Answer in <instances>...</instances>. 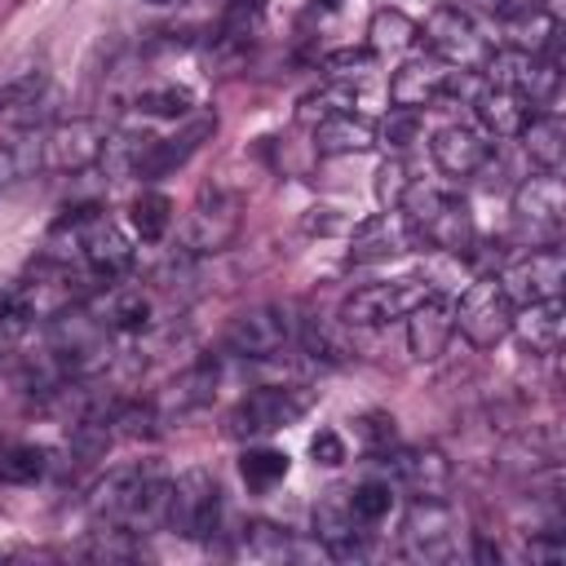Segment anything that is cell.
Instances as JSON below:
<instances>
[{
	"label": "cell",
	"mask_w": 566,
	"mask_h": 566,
	"mask_svg": "<svg viewBox=\"0 0 566 566\" xmlns=\"http://www.w3.org/2000/svg\"><path fill=\"white\" fill-rule=\"evenodd\" d=\"M53 234H66L71 239L75 265L97 287H111V283H119L133 270V243H128V234L102 208H66V217L53 226Z\"/></svg>",
	"instance_id": "1"
},
{
	"label": "cell",
	"mask_w": 566,
	"mask_h": 566,
	"mask_svg": "<svg viewBox=\"0 0 566 566\" xmlns=\"http://www.w3.org/2000/svg\"><path fill=\"white\" fill-rule=\"evenodd\" d=\"M416 234L420 248H433V252H469L473 239H478V226H473V208L464 195L447 190V186H416L407 190L402 208H398Z\"/></svg>",
	"instance_id": "2"
},
{
	"label": "cell",
	"mask_w": 566,
	"mask_h": 566,
	"mask_svg": "<svg viewBox=\"0 0 566 566\" xmlns=\"http://www.w3.org/2000/svg\"><path fill=\"white\" fill-rule=\"evenodd\" d=\"M111 336L115 332L102 323V314H93L84 305H71L49 327V363L62 371V380L80 385V380L106 371V363L115 358L111 354Z\"/></svg>",
	"instance_id": "3"
},
{
	"label": "cell",
	"mask_w": 566,
	"mask_h": 566,
	"mask_svg": "<svg viewBox=\"0 0 566 566\" xmlns=\"http://www.w3.org/2000/svg\"><path fill=\"white\" fill-rule=\"evenodd\" d=\"M0 301L13 305L27 327H31V323H53L57 314H66L71 305L84 301V274H80V265H71V261L44 252Z\"/></svg>",
	"instance_id": "4"
},
{
	"label": "cell",
	"mask_w": 566,
	"mask_h": 566,
	"mask_svg": "<svg viewBox=\"0 0 566 566\" xmlns=\"http://www.w3.org/2000/svg\"><path fill=\"white\" fill-rule=\"evenodd\" d=\"M314 394L305 385H265V389H252L243 394L230 416H226V433L230 438H270L287 424H296L305 411H310Z\"/></svg>",
	"instance_id": "5"
},
{
	"label": "cell",
	"mask_w": 566,
	"mask_h": 566,
	"mask_svg": "<svg viewBox=\"0 0 566 566\" xmlns=\"http://www.w3.org/2000/svg\"><path fill=\"white\" fill-rule=\"evenodd\" d=\"M164 531L186 535V539H217V531H221V486L208 469H186L172 482Z\"/></svg>",
	"instance_id": "6"
},
{
	"label": "cell",
	"mask_w": 566,
	"mask_h": 566,
	"mask_svg": "<svg viewBox=\"0 0 566 566\" xmlns=\"http://www.w3.org/2000/svg\"><path fill=\"white\" fill-rule=\"evenodd\" d=\"M513 314H517V305L509 301L500 279H478L464 287V296L455 305V332L473 349H495L504 336H513Z\"/></svg>",
	"instance_id": "7"
},
{
	"label": "cell",
	"mask_w": 566,
	"mask_h": 566,
	"mask_svg": "<svg viewBox=\"0 0 566 566\" xmlns=\"http://www.w3.org/2000/svg\"><path fill=\"white\" fill-rule=\"evenodd\" d=\"M513 217H517V230L544 248V243H557L562 234V221H566V186L557 172H531L517 190H513Z\"/></svg>",
	"instance_id": "8"
},
{
	"label": "cell",
	"mask_w": 566,
	"mask_h": 566,
	"mask_svg": "<svg viewBox=\"0 0 566 566\" xmlns=\"http://www.w3.org/2000/svg\"><path fill=\"white\" fill-rule=\"evenodd\" d=\"M433 287L424 279H380V283H367L358 292H349L340 301V323L345 327H385L394 318H407V310L416 301H424Z\"/></svg>",
	"instance_id": "9"
},
{
	"label": "cell",
	"mask_w": 566,
	"mask_h": 566,
	"mask_svg": "<svg viewBox=\"0 0 566 566\" xmlns=\"http://www.w3.org/2000/svg\"><path fill=\"white\" fill-rule=\"evenodd\" d=\"M420 35H424L429 53L442 57L447 66H455V71H482V62H486V53H491L486 40H482V31L473 27V18H469L460 4H438V9L424 18Z\"/></svg>",
	"instance_id": "10"
},
{
	"label": "cell",
	"mask_w": 566,
	"mask_h": 566,
	"mask_svg": "<svg viewBox=\"0 0 566 566\" xmlns=\"http://www.w3.org/2000/svg\"><path fill=\"white\" fill-rule=\"evenodd\" d=\"M239 221H243L239 199L221 186H208V190H199V199L190 203V212L181 221V248L186 252H221L234 243Z\"/></svg>",
	"instance_id": "11"
},
{
	"label": "cell",
	"mask_w": 566,
	"mask_h": 566,
	"mask_svg": "<svg viewBox=\"0 0 566 566\" xmlns=\"http://www.w3.org/2000/svg\"><path fill=\"white\" fill-rule=\"evenodd\" d=\"M292 336H296V323L283 305H256L230 318L221 345L226 354H239V358H274L292 345Z\"/></svg>",
	"instance_id": "12"
},
{
	"label": "cell",
	"mask_w": 566,
	"mask_h": 566,
	"mask_svg": "<svg viewBox=\"0 0 566 566\" xmlns=\"http://www.w3.org/2000/svg\"><path fill=\"white\" fill-rule=\"evenodd\" d=\"M159 478L155 464H128V469H111L106 478L93 482L88 491V513L97 526H128L137 522V509H142V495L146 486Z\"/></svg>",
	"instance_id": "13"
},
{
	"label": "cell",
	"mask_w": 566,
	"mask_h": 566,
	"mask_svg": "<svg viewBox=\"0 0 566 566\" xmlns=\"http://www.w3.org/2000/svg\"><path fill=\"white\" fill-rule=\"evenodd\" d=\"M106 128L97 119H57L40 133V168L49 172H84L102 159Z\"/></svg>",
	"instance_id": "14"
},
{
	"label": "cell",
	"mask_w": 566,
	"mask_h": 566,
	"mask_svg": "<svg viewBox=\"0 0 566 566\" xmlns=\"http://www.w3.org/2000/svg\"><path fill=\"white\" fill-rule=\"evenodd\" d=\"M482 71H486V84L513 88V93H522L531 106L553 102L557 80H562V75H557V62H548V57H539V53H522V49L486 53Z\"/></svg>",
	"instance_id": "15"
},
{
	"label": "cell",
	"mask_w": 566,
	"mask_h": 566,
	"mask_svg": "<svg viewBox=\"0 0 566 566\" xmlns=\"http://www.w3.org/2000/svg\"><path fill=\"white\" fill-rule=\"evenodd\" d=\"M562 283H566V256H562L557 243H544V248L509 261L504 274H500V287L509 292L513 305L553 301V296H562Z\"/></svg>",
	"instance_id": "16"
},
{
	"label": "cell",
	"mask_w": 566,
	"mask_h": 566,
	"mask_svg": "<svg viewBox=\"0 0 566 566\" xmlns=\"http://www.w3.org/2000/svg\"><path fill=\"white\" fill-rule=\"evenodd\" d=\"M402 553L411 562H447L455 553V513L447 500H411L402 517Z\"/></svg>",
	"instance_id": "17"
},
{
	"label": "cell",
	"mask_w": 566,
	"mask_h": 566,
	"mask_svg": "<svg viewBox=\"0 0 566 566\" xmlns=\"http://www.w3.org/2000/svg\"><path fill=\"white\" fill-rule=\"evenodd\" d=\"M314 539L323 557H336V562H354L367 553V526H358L345 486L323 491V500L314 504Z\"/></svg>",
	"instance_id": "18"
},
{
	"label": "cell",
	"mask_w": 566,
	"mask_h": 566,
	"mask_svg": "<svg viewBox=\"0 0 566 566\" xmlns=\"http://www.w3.org/2000/svg\"><path fill=\"white\" fill-rule=\"evenodd\" d=\"M394 482L411 495V500H447L451 495V460L438 451V447H394L385 455Z\"/></svg>",
	"instance_id": "19"
},
{
	"label": "cell",
	"mask_w": 566,
	"mask_h": 566,
	"mask_svg": "<svg viewBox=\"0 0 566 566\" xmlns=\"http://www.w3.org/2000/svg\"><path fill=\"white\" fill-rule=\"evenodd\" d=\"M451 75H455V66H447L442 57L407 53L398 62V71L389 75V102L402 106V111H424V106H433L451 88Z\"/></svg>",
	"instance_id": "20"
},
{
	"label": "cell",
	"mask_w": 566,
	"mask_h": 566,
	"mask_svg": "<svg viewBox=\"0 0 566 566\" xmlns=\"http://www.w3.org/2000/svg\"><path fill=\"white\" fill-rule=\"evenodd\" d=\"M451 332H455V301H447L442 292H429L424 301H416L407 310V345H411V358H420V363L442 358Z\"/></svg>",
	"instance_id": "21"
},
{
	"label": "cell",
	"mask_w": 566,
	"mask_h": 566,
	"mask_svg": "<svg viewBox=\"0 0 566 566\" xmlns=\"http://www.w3.org/2000/svg\"><path fill=\"white\" fill-rule=\"evenodd\" d=\"M411 248H420V243H416V234L398 208L376 212L349 230V261H389V256H402Z\"/></svg>",
	"instance_id": "22"
},
{
	"label": "cell",
	"mask_w": 566,
	"mask_h": 566,
	"mask_svg": "<svg viewBox=\"0 0 566 566\" xmlns=\"http://www.w3.org/2000/svg\"><path fill=\"white\" fill-rule=\"evenodd\" d=\"M429 155H433L438 172L464 181V177H478V172L486 168V159H491V142H486L478 128H469V124H447V128L433 133Z\"/></svg>",
	"instance_id": "23"
},
{
	"label": "cell",
	"mask_w": 566,
	"mask_h": 566,
	"mask_svg": "<svg viewBox=\"0 0 566 566\" xmlns=\"http://www.w3.org/2000/svg\"><path fill=\"white\" fill-rule=\"evenodd\" d=\"M473 115L478 124L491 133V137H517L526 128V119L535 115V106L513 93V88H500V84H486L478 97H473Z\"/></svg>",
	"instance_id": "24"
},
{
	"label": "cell",
	"mask_w": 566,
	"mask_h": 566,
	"mask_svg": "<svg viewBox=\"0 0 566 566\" xmlns=\"http://www.w3.org/2000/svg\"><path fill=\"white\" fill-rule=\"evenodd\" d=\"M212 133H217V115H199V119L186 124L181 133H172V137H155V146H150V155H146L137 181H150V177H164V172L181 168V164H186Z\"/></svg>",
	"instance_id": "25"
},
{
	"label": "cell",
	"mask_w": 566,
	"mask_h": 566,
	"mask_svg": "<svg viewBox=\"0 0 566 566\" xmlns=\"http://www.w3.org/2000/svg\"><path fill=\"white\" fill-rule=\"evenodd\" d=\"M504 31H509V49H522V53H539L548 62H557V18L548 9H539L535 0L522 4L513 18H504Z\"/></svg>",
	"instance_id": "26"
},
{
	"label": "cell",
	"mask_w": 566,
	"mask_h": 566,
	"mask_svg": "<svg viewBox=\"0 0 566 566\" xmlns=\"http://www.w3.org/2000/svg\"><path fill=\"white\" fill-rule=\"evenodd\" d=\"M376 146V124L358 111H340L323 124H314V150L318 155H363Z\"/></svg>",
	"instance_id": "27"
},
{
	"label": "cell",
	"mask_w": 566,
	"mask_h": 566,
	"mask_svg": "<svg viewBox=\"0 0 566 566\" xmlns=\"http://www.w3.org/2000/svg\"><path fill=\"white\" fill-rule=\"evenodd\" d=\"M102 323L115 336H142L155 323V292L150 287H119V283H111L106 305H102Z\"/></svg>",
	"instance_id": "28"
},
{
	"label": "cell",
	"mask_w": 566,
	"mask_h": 566,
	"mask_svg": "<svg viewBox=\"0 0 566 566\" xmlns=\"http://www.w3.org/2000/svg\"><path fill=\"white\" fill-rule=\"evenodd\" d=\"M562 327H566V318H562V296H553V301H531V305H522V310L513 314V332H517V340H522L531 354H557Z\"/></svg>",
	"instance_id": "29"
},
{
	"label": "cell",
	"mask_w": 566,
	"mask_h": 566,
	"mask_svg": "<svg viewBox=\"0 0 566 566\" xmlns=\"http://www.w3.org/2000/svg\"><path fill=\"white\" fill-rule=\"evenodd\" d=\"M526 159L544 172H562V159H566V124L557 115H531L526 128L517 133Z\"/></svg>",
	"instance_id": "30"
},
{
	"label": "cell",
	"mask_w": 566,
	"mask_h": 566,
	"mask_svg": "<svg viewBox=\"0 0 566 566\" xmlns=\"http://www.w3.org/2000/svg\"><path fill=\"white\" fill-rule=\"evenodd\" d=\"M416 40H420V27L402 9H376L371 22H367V49H371V57H407Z\"/></svg>",
	"instance_id": "31"
},
{
	"label": "cell",
	"mask_w": 566,
	"mask_h": 566,
	"mask_svg": "<svg viewBox=\"0 0 566 566\" xmlns=\"http://www.w3.org/2000/svg\"><path fill=\"white\" fill-rule=\"evenodd\" d=\"M234 553L248 557V562H292V557H301L305 548H301L283 526H274V522H252V526L239 531Z\"/></svg>",
	"instance_id": "32"
},
{
	"label": "cell",
	"mask_w": 566,
	"mask_h": 566,
	"mask_svg": "<svg viewBox=\"0 0 566 566\" xmlns=\"http://www.w3.org/2000/svg\"><path fill=\"white\" fill-rule=\"evenodd\" d=\"M217 376H221V371H217V358H199L195 367H186V371L168 385V411L186 416V411L212 402V394H217Z\"/></svg>",
	"instance_id": "33"
},
{
	"label": "cell",
	"mask_w": 566,
	"mask_h": 566,
	"mask_svg": "<svg viewBox=\"0 0 566 566\" xmlns=\"http://www.w3.org/2000/svg\"><path fill=\"white\" fill-rule=\"evenodd\" d=\"M49 473V451L35 442H0V482L31 486Z\"/></svg>",
	"instance_id": "34"
},
{
	"label": "cell",
	"mask_w": 566,
	"mask_h": 566,
	"mask_svg": "<svg viewBox=\"0 0 566 566\" xmlns=\"http://www.w3.org/2000/svg\"><path fill=\"white\" fill-rule=\"evenodd\" d=\"M128 226L142 243H159L172 226V199L159 195V190H142L133 203H128Z\"/></svg>",
	"instance_id": "35"
},
{
	"label": "cell",
	"mask_w": 566,
	"mask_h": 566,
	"mask_svg": "<svg viewBox=\"0 0 566 566\" xmlns=\"http://www.w3.org/2000/svg\"><path fill=\"white\" fill-rule=\"evenodd\" d=\"M354 84H345V80H332V84H323V88H314V93H305L301 102H296V119L305 124V128H314V124H323V119H332V115H340V111H354Z\"/></svg>",
	"instance_id": "36"
},
{
	"label": "cell",
	"mask_w": 566,
	"mask_h": 566,
	"mask_svg": "<svg viewBox=\"0 0 566 566\" xmlns=\"http://www.w3.org/2000/svg\"><path fill=\"white\" fill-rule=\"evenodd\" d=\"M239 473H243L248 486L265 491V486H274L279 478H287V451H279V447H248V451L239 455Z\"/></svg>",
	"instance_id": "37"
},
{
	"label": "cell",
	"mask_w": 566,
	"mask_h": 566,
	"mask_svg": "<svg viewBox=\"0 0 566 566\" xmlns=\"http://www.w3.org/2000/svg\"><path fill=\"white\" fill-rule=\"evenodd\" d=\"M349 509H354L358 526H376V522H385L389 509H394V482L371 478V482L349 486Z\"/></svg>",
	"instance_id": "38"
},
{
	"label": "cell",
	"mask_w": 566,
	"mask_h": 566,
	"mask_svg": "<svg viewBox=\"0 0 566 566\" xmlns=\"http://www.w3.org/2000/svg\"><path fill=\"white\" fill-rule=\"evenodd\" d=\"M35 164H40V137H27V142H0V195L13 190Z\"/></svg>",
	"instance_id": "39"
},
{
	"label": "cell",
	"mask_w": 566,
	"mask_h": 566,
	"mask_svg": "<svg viewBox=\"0 0 566 566\" xmlns=\"http://www.w3.org/2000/svg\"><path fill=\"white\" fill-rule=\"evenodd\" d=\"M84 553L97 557V562H128L142 548H137V531H128V526H102V531H93V539H88Z\"/></svg>",
	"instance_id": "40"
},
{
	"label": "cell",
	"mask_w": 566,
	"mask_h": 566,
	"mask_svg": "<svg viewBox=\"0 0 566 566\" xmlns=\"http://www.w3.org/2000/svg\"><path fill=\"white\" fill-rule=\"evenodd\" d=\"M407 190H411V172H407V164H402L398 155L385 159V164L376 168V203H380L385 212H394V208H402Z\"/></svg>",
	"instance_id": "41"
},
{
	"label": "cell",
	"mask_w": 566,
	"mask_h": 566,
	"mask_svg": "<svg viewBox=\"0 0 566 566\" xmlns=\"http://www.w3.org/2000/svg\"><path fill=\"white\" fill-rule=\"evenodd\" d=\"M358 442L367 455H389L398 447V429H394V416L389 411H367L358 416Z\"/></svg>",
	"instance_id": "42"
},
{
	"label": "cell",
	"mask_w": 566,
	"mask_h": 566,
	"mask_svg": "<svg viewBox=\"0 0 566 566\" xmlns=\"http://www.w3.org/2000/svg\"><path fill=\"white\" fill-rule=\"evenodd\" d=\"M190 106H195V97L186 88H146V93H137V111L142 115L181 119V115H190Z\"/></svg>",
	"instance_id": "43"
},
{
	"label": "cell",
	"mask_w": 566,
	"mask_h": 566,
	"mask_svg": "<svg viewBox=\"0 0 566 566\" xmlns=\"http://www.w3.org/2000/svg\"><path fill=\"white\" fill-rule=\"evenodd\" d=\"M411 137H416V111L394 106V111L376 124V142H385L389 150H407V146H411Z\"/></svg>",
	"instance_id": "44"
},
{
	"label": "cell",
	"mask_w": 566,
	"mask_h": 566,
	"mask_svg": "<svg viewBox=\"0 0 566 566\" xmlns=\"http://www.w3.org/2000/svg\"><path fill=\"white\" fill-rule=\"evenodd\" d=\"M323 66H327V75H332V80H345V84H349V80H363V75L371 71V49H358V53H354V49L327 53V62H323Z\"/></svg>",
	"instance_id": "45"
},
{
	"label": "cell",
	"mask_w": 566,
	"mask_h": 566,
	"mask_svg": "<svg viewBox=\"0 0 566 566\" xmlns=\"http://www.w3.org/2000/svg\"><path fill=\"white\" fill-rule=\"evenodd\" d=\"M301 345H305L314 358H323V363H340V358H345V345H340L318 318H310V323L301 327Z\"/></svg>",
	"instance_id": "46"
},
{
	"label": "cell",
	"mask_w": 566,
	"mask_h": 566,
	"mask_svg": "<svg viewBox=\"0 0 566 566\" xmlns=\"http://www.w3.org/2000/svg\"><path fill=\"white\" fill-rule=\"evenodd\" d=\"M310 455H314V464L336 469V464L345 460V442H340V433H336V429H318V433L310 438Z\"/></svg>",
	"instance_id": "47"
},
{
	"label": "cell",
	"mask_w": 566,
	"mask_h": 566,
	"mask_svg": "<svg viewBox=\"0 0 566 566\" xmlns=\"http://www.w3.org/2000/svg\"><path fill=\"white\" fill-rule=\"evenodd\" d=\"M526 557H531V562H562V557H566V539H562L557 531H544V535H535V539L526 544Z\"/></svg>",
	"instance_id": "48"
},
{
	"label": "cell",
	"mask_w": 566,
	"mask_h": 566,
	"mask_svg": "<svg viewBox=\"0 0 566 566\" xmlns=\"http://www.w3.org/2000/svg\"><path fill=\"white\" fill-rule=\"evenodd\" d=\"M301 226H305L310 234H336V230H345V226H349V217H340L336 208H310Z\"/></svg>",
	"instance_id": "49"
},
{
	"label": "cell",
	"mask_w": 566,
	"mask_h": 566,
	"mask_svg": "<svg viewBox=\"0 0 566 566\" xmlns=\"http://www.w3.org/2000/svg\"><path fill=\"white\" fill-rule=\"evenodd\" d=\"M478 13H486V18H495V22H504V18H513L522 4H531V0H469Z\"/></svg>",
	"instance_id": "50"
},
{
	"label": "cell",
	"mask_w": 566,
	"mask_h": 566,
	"mask_svg": "<svg viewBox=\"0 0 566 566\" xmlns=\"http://www.w3.org/2000/svg\"><path fill=\"white\" fill-rule=\"evenodd\" d=\"M13 389H27V371H18V367L4 358V349H0V398L13 394Z\"/></svg>",
	"instance_id": "51"
},
{
	"label": "cell",
	"mask_w": 566,
	"mask_h": 566,
	"mask_svg": "<svg viewBox=\"0 0 566 566\" xmlns=\"http://www.w3.org/2000/svg\"><path fill=\"white\" fill-rule=\"evenodd\" d=\"M473 557L478 562H500V544H491L486 535H473Z\"/></svg>",
	"instance_id": "52"
},
{
	"label": "cell",
	"mask_w": 566,
	"mask_h": 566,
	"mask_svg": "<svg viewBox=\"0 0 566 566\" xmlns=\"http://www.w3.org/2000/svg\"><path fill=\"white\" fill-rule=\"evenodd\" d=\"M318 4H323V9H336V4H340V0H318Z\"/></svg>",
	"instance_id": "53"
},
{
	"label": "cell",
	"mask_w": 566,
	"mask_h": 566,
	"mask_svg": "<svg viewBox=\"0 0 566 566\" xmlns=\"http://www.w3.org/2000/svg\"><path fill=\"white\" fill-rule=\"evenodd\" d=\"M429 4H433V9H438V4H451V0H429Z\"/></svg>",
	"instance_id": "54"
},
{
	"label": "cell",
	"mask_w": 566,
	"mask_h": 566,
	"mask_svg": "<svg viewBox=\"0 0 566 566\" xmlns=\"http://www.w3.org/2000/svg\"><path fill=\"white\" fill-rule=\"evenodd\" d=\"M146 4H168V0H146Z\"/></svg>",
	"instance_id": "55"
}]
</instances>
